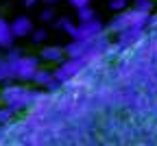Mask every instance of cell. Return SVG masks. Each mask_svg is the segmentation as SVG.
Listing matches in <instances>:
<instances>
[{
  "label": "cell",
  "instance_id": "6da1fadb",
  "mask_svg": "<svg viewBox=\"0 0 157 146\" xmlns=\"http://www.w3.org/2000/svg\"><path fill=\"white\" fill-rule=\"evenodd\" d=\"M39 96H42V92L24 87V85H13V83H9V85H5L0 90V102L5 107H9L13 113L24 111V109H33L37 105Z\"/></svg>",
  "mask_w": 157,
  "mask_h": 146
},
{
  "label": "cell",
  "instance_id": "7a4b0ae2",
  "mask_svg": "<svg viewBox=\"0 0 157 146\" xmlns=\"http://www.w3.org/2000/svg\"><path fill=\"white\" fill-rule=\"evenodd\" d=\"M148 22H151V13H142L137 9H127L111 20L109 29L120 35V33H127V31H144V26Z\"/></svg>",
  "mask_w": 157,
  "mask_h": 146
},
{
  "label": "cell",
  "instance_id": "3957f363",
  "mask_svg": "<svg viewBox=\"0 0 157 146\" xmlns=\"http://www.w3.org/2000/svg\"><path fill=\"white\" fill-rule=\"evenodd\" d=\"M13 59V79L15 81H33L35 72L39 70V59L33 55H22L17 48L9 50Z\"/></svg>",
  "mask_w": 157,
  "mask_h": 146
},
{
  "label": "cell",
  "instance_id": "277c9868",
  "mask_svg": "<svg viewBox=\"0 0 157 146\" xmlns=\"http://www.w3.org/2000/svg\"><path fill=\"white\" fill-rule=\"evenodd\" d=\"M85 70H87V61H85V59H70V57H68V59L61 61L59 68L55 70V79H57L59 85H66V83L74 81L76 76H81Z\"/></svg>",
  "mask_w": 157,
  "mask_h": 146
},
{
  "label": "cell",
  "instance_id": "5b68a950",
  "mask_svg": "<svg viewBox=\"0 0 157 146\" xmlns=\"http://www.w3.org/2000/svg\"><path fill=\"white\" fill-rule=\"evenodd\" d=\"M103 35V24L98 20H92V22H78L74 24V31H72V39H96Z\"/></svg>",
  "mask_w": 157,
  "mask_h": 146
},
{
  "label": "cell",
  "instance_id": "8992f818",
  "mask_svg": "<svg viewBox=\"0 0 157 146\" xmlns=\"http://www.w3.org/2000/svg\"><path fill=\"white\" fill-rule=\"evenodd\" d=\"M33 83L39 85V87H44V90H50V92H55L59 87V83L55 79V72H50L48 68H39L35 72V76H33Z\"/></svg>",
  "mask_w": 157,
  "mask_h": 146
},
{
  "label": "cell",
  "instance_id": "52a82bcc",
  "mask_svg": "<svg viewBox=\"0 0 157 146\" xmlns=\"http://www.w3.org/2000/svg\"><path fill=\"white\" fill-rule=\"evenodd\" d=\"M11 31H13V37H29L35 31L33 20L29 15H17L13 22H11Z\"/></svg>",
  "mask_w": 157,
  "mask_h": 146
},
{
  "label": "cell",
  "instance_id": "ba28073f",
  "mask_svg": "<svg viewBox=\"0 0 157 146\" xmlns=\"http://www.w3.org/2000/svg\"><path fill=\"white\" fill-rule=\"evenodd\" d=\"M13 31H11V22L5 17H0V48L2 50H11L13 48Z\"/></svg>",
  "mask_w": 157,
  "mask_h": 146
},
{
  "label": "cell",
  "instance_id": "9c48e42d",
  "mask_svg": "<svg viewBox=\"0 0 157 146\" xmlns=\"http://www.w3.org/2000/svg\"><path fill=\"white\" fill-rule=\"evenodd\" d=\"M39 57H42L46 63H61L63 57H66V48L63 46H46V48H42Z\"/></svg>",
  "mask_w": 157,
  "mask_h": 146
},
{
  "label": "cell",
  "instance_id": "30bf717a",
  "mask_svg": "<svg viewBox=\"0 0 157 146\" xmlns=\"http://www.w3.org/2000/svg\"><path fill=\"white\" fill-rule=\"evenodd\" d=\"M13 83V59L7 52L5 57H0V85H9Z\"/></svg>",
  "mask_w": 157,
  "mask_h": 146
},
{
  "label": "cell",
  "instance_id": "8fae6325",
  "mask_svg": "<svg viewBox=\"0 0 157 146\" xmlns=\"http://www.w3.org/2000/svg\"><path fill=\"white\" fill-rule=\"evenodd\" d=\"M76 15H78V22H92V20H96V13H94L92 7L76 9Z\"/></svg>",
  "mask_w": 157,
  "mask_h": 146
},
{
  "label": "cell",
  "instance_id": "7c38bea8",
  "mask_svg": "<svg viewBox=\"0 0 157 146\" xmlns=\"http://www.w3.org/2000/svg\"><path fill=\"white\" fill-rule=\"evenodd\" d=\"M15 120V113L9 109V107H0V127H7V124H11Z\"/></svg>",
  "mask_w": 157,
  "mask_h": 146
},
{
  "label": "cell",
  "instance_id": "4fadbf2b",
  "mask_svg": "<svg viewBox=\"0 0 157 146\" xmlns=\"http://www.w3.org/2000/svg\"><path fill=\"white\" fill-rule=\"evenodd\" d=\"M133 9L142 11V13H151V9H153V0H133Z\"/></svg>",
  "mask_w": 157,
  "mask_h": 146
},
{
  "label": "cell",
  "instance_id": "5bb4252c",
  "mask_svg": "<svg viewBox=\"0 0 157 146\" xmlns=\"http://www.w3.org/2000/svg\"><path fill=\"white\" fill-rule=\"evenodd\" d=\"M31 39L35 41V44H44V41L48 39V31H46V29H35V31L31 33Z\"/></svg>",
  "mask_w": 157,
  "mask_h": 146
},
{
  "label": "cell",
  "instance_id": "9a60e30c",
  "mask_svg": "<svg viewBox=\"0 0 157 146\" xmlns=\"http://www.w3.org/2000/svg\"><path fill=\"white\" fill-rule=\"evenodd\" d=\"M57 29H61L63 33H68V35H72V31H74V24L70 22V20H68V17H61V20H59V22H57Z\"/></svg>",
  "mask_w": 157,
  "mask_h": 146
},
{
  "label": "cell",
  "instance_id": "2e32d148",
  "mask_svg": "<svg viewBox=\"0 0 157 146\" xmlns=\"http://www.w3.org/2000/svg\"><path fill=\"white\" fill-rule=\"evenodd\" d=\"M109 7H111V11H116V13H122V11H127V0H111Z\"/></svg>",
  "mask_w": 157,
  "mask_h": 146
},
{
  "label": "cell",
  "instance_id": "e0dca14e",
  "mask_svg": "<svg viewBox=\"0 0 157 146\" xmlns=\"http://www.w3.org/2000/svg\"><path fill=\"white\" fill-rule=\"evenodd\" d=\"M39 17H42V22H52V20H55V9L52 7H46Z\"/></svg>",
  "mask_w": 157,
  "mask_h": 146
},
{
  "label": "cell",
  "instance_id": "ac0fdd59",
  "mask_svg": "<svg viewBox=\"0 0 157 146\" xmlns=\"http://www.w3.org/2000/svg\"><path fill=\"white\" fill-rule=\"evenodd\" d=\"M90 2H92V0H70V5H72L74 9H83V7H90Z\"/></svg>",
  "mask_w": 157,
  "mask_h": 146
},
{
  "label": "cell",
  "instance_id": "d6986e66",
  "mask_svg": "<svg viewBox=\"0 0 157 146\" xmlns=\"http://www.w3.org/2000/svg\"><path fill=\"white\" fill-rule=\"evenodd\" d=\"M39 2V0H24V7H29V9H33L35 5Z\"/></svg>",
  "mask_w": 157,
  "mask_h": 146
},
{
  "label": "cell",
  "instance_id": "ffe728a7",
  "mask_svg": "<svg viewBox=\"0 0 157 146\" xmlns=\"http://www.w3.org/2000/svg\"><path fill=\"white\" fill-rule=\"evenodd\" d=\"M44 2H46L48 7H52V5H57V2H59V0H44Z\"/></svg>",
  "mask_w": 157,
  "mask_h": 146
}]
</instances>
